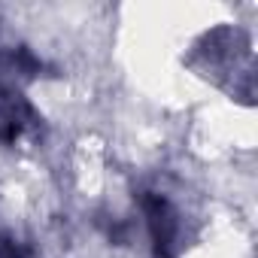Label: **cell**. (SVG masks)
<instances>
[{"label": "cell", "mask_w": 258, "mask_h": 258, "mask_svg": "<svg viewBox=\"0 0 258 258\" xmlns=\"http://www.w3.org/2000/svg\"><path fill=\"white\" fill-rule=\"evenodd\" d=\"M188 64L216 88L228 91L231 97L252 103L255 94V55H252V43L240 28H216L210 34H204L195 49Z\"/></svg>", "instance_id": "obj_1"}, {"label": "cell", "mask_w": 258, "mask_h": 258, "mask_svg": "<svg viewBox=\"0 0 258 258\" xmlns=\"http://www.w3.org/2000/svg\"><path fill=\"white\" fill-rule=\"evenodd\" d=\"M43 61L28 49H0V143H19L43 121L28 97V85L40 79Z\"/></svg>", "instance_id": "obj_2"}, {"label": "cell", "mask_w": 258, "mask_h": 258, "mask_svg": "<svg viewBox=\"0 0 258 258\" xmlns=\"http://www.w3.org/2000/svg\"><path fill=\"white\" fill-rule=\"evenodd\" d=\"M140 207H143L146 228H149V237H152L158 255L173 258V252L179 246V234H182V222H179L176 207L164 195H155V191H146L140 198Z\"/></svg>", "instance_id": "obj_3"}, {"label": "cell", "mask_w": 258, "mask_h": 258, "mask_svg": "<svg viewBox=\"0 0 258 258\" xmlns=\"http://www.w3.org/2000/svg\"><path fill=\"white\" fill-rule=\"evenodd\" d=\"M0 258H34V252L28 243H22L13 231L0 225Z\"/></svg>", "instance_id": "obj_4"}]
</instances>
